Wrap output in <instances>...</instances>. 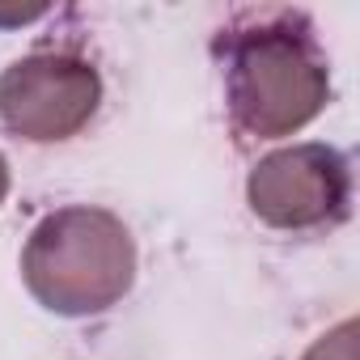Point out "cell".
Here are the masks:
<instances>
[{"instance_id":"obj_7","label":"cell","mask_w":360,"mask_h":360,"mask_svg":"<svg viewBox=\"0 0 360 360\" xmlns=\"http://www.w3.org/2000/svg\"><path fill=\"white\" fill-rule=\"evenodd\" d=\"M5 195H9V161L0 157V204H5Z\"/></svg>"},{"instance_id":"obj_4","label":"cell","mask_w":360,"mask_h":360,"mask_svg":"<svg viewBox=\"0 0 360 360\" xmlns=\"http://www.w3.org/2000/svg\"><path fill=\"white\" fill-rule=\"evenodd\" d=\"M102 102V77L68 51H39L0 72V123L34 144L77 136Z\"/></svg>"},{"instance_id":"obj_2","label":"cell","mask_w":360,"mask_h":360,"mask_svg":"<svg viewBox=\"0 0 360 360\" xmlns=\"http://www.w3.org/2000/svg\"><path fill=\"white\" fill-rule=\"evenodd\" d=\"M22 280L30 297L60 318L106 314L136 284V242L106 208H56L30 229Z\"/></svg>"},{"instance_id":"obj_5","label":"cell","mask_w":360,"mask_h":360,"mask_svg":"<svg viewBox=\"0 0 360 360\" xmlns=\"http://www.w3.org/2000/svg\"><path fill=\"white\" fill-rule=\"evenodd\" d=\"M305 360H356V322H352V318L339 322L330 335H322V339L305 352Z\"/></svg>"},{"instance_id":"obj_1","label":"cell","mask_w":360,"mask_h":360,"mask_svg":"<svg viewBox=\"0 0 360 360\" xmlns=\"http://www.w3.org/2000/svg\"><path fill=\"white\" fill-rule=\"evenodd\" d=\"M229 119L250 140H280L322 115L330 68L297 18L259 22L225 39Z\"/></svg>"},{"instance_id":"obj_3","label":"cell","mask_w":360,"mask_h":360,"mask_svg":"<svg viewBox=\"0 0 360 360\" xmlns=\"http://www.w3.org/2000/svg\"><path fill=\"white\" fill-rule=\"evenodd\" d=\"M250 212L271 229H322L339 225L352 204L347 157L330 144H292L267 153L246 178Z\"/></svg>"},{"instance_id":"obj_6","label":"cell","mask_w":360,"mask_h":360,"mask_svg":"<svg viewBox=\"0 0 360 360\" xmlns=\"http://www.w3.org/2000/svg\"><path fill=\"white\" fill-rule=\"evenodd\" d=\"M43 9H22V13H0V26H13V22H30V18H39Z\"/></svg>"}]
</instances>
